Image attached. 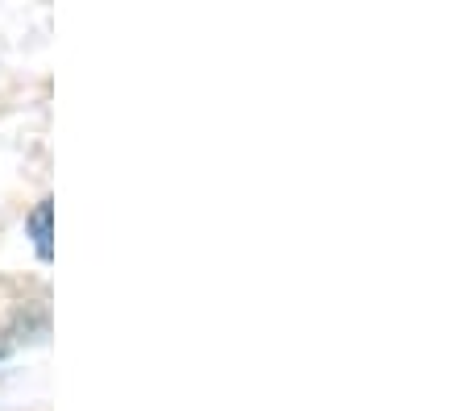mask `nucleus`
I'll list each match as a JSON object with an SVG mask.
<instances>
[{"label":"nucleus","instance_id":"nucleus-1","mask_svg":"<svg viewBox=\"0 0 465 411\" xmlns=\"http://www.w3.org/2000/svg\"><path fill=\"white\" fill-rule=\"evenodd\" d=\"M25 229H29V237H34V250H38V258L42 262H50L54 258V200H38V208L25 216Z\"/></svg>","mask_w":465,"mask_h":411}]
</instances>
